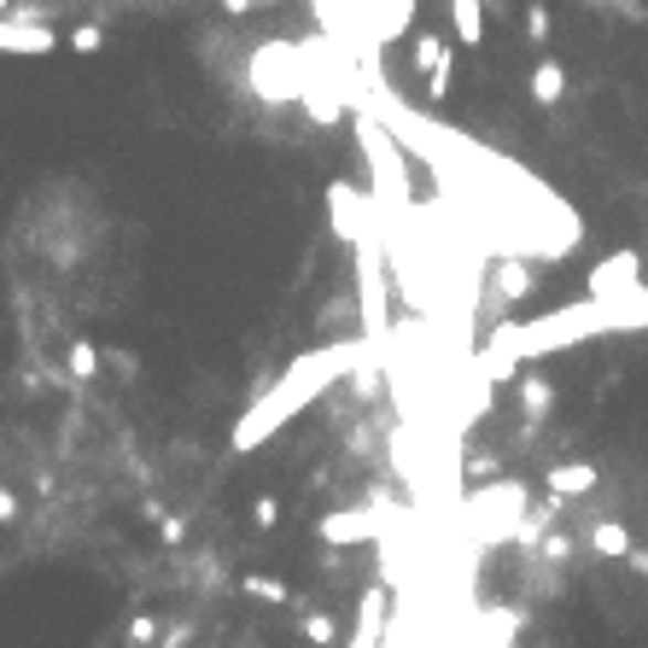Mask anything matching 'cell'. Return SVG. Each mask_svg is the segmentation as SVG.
Here are the masks:
<instances>
[{"label":"cell","mask_w":648,"mask_h":648,"mask_svg":"<svg viewBox=\"0 0 648 648\" xmlns=\"http://www.w3.org/2000/svg\"><path fill=\"white\" fill-rule=\"evenodd\" d=\"M637 328H648V280L637 293L584 298V304H566V310H550L538 321H502L491 333V346L474 357V369L497 386V380L520 374V362H532V357L584 346V339H602V333H637Z\"/></svg>","instance_id":"obj_1"},{"label":"cell","mask_w":648,"mask_h":648,"mask_svg":"<svg viewBox=\"0 0 648 648\" xmlns=\"http://www.w3.org/2000/svg\"><path fill=\"white\" fill-rule=\"evenodd\" d=\"M369 346H374V339H339V346L304 351V357L293 362V369L280 374L275 386L263 392V397L252 403L246 415L234 421V456H252V450H263V444H269L280 427H287L293 415H304V410H310V403H316L321 392H328L339 374H351L357 362L369 357Z\"/></svg>","instance_id":"obj_2"},{"label":"cell","mask_w":648,"mask_h":648,"mask_svg":"<svg viewBox=\"0 0 648 648\" xmlns=\"http://www.w3.org/2000/svg\"><path fill=\"white\" fill-rule=\"evenodd\" d=\"M357 140H362V158H369V170H374L380 211H386V216H403V211H410V164H403L397 135L380 124L369 106H362V111H357Z\"/></svg>","instance_id":"obj_3"},{"label":"cell","mask_w":648,"mask_h":648,"mask_svg":"<svg viewBox=\"0 0 648 648\" xmlns=\"http://www.w3.org/2000/svg\"><path fill=\"white\" fill-rule=\"evenodd\" d=\"M304 71H310V42H257L246 59V83L257 99L269 106H287L304 88Z\"/></svg>","instance_id":"obj_4"},{"label":"cell","mask_w":648,"mask_h":648,"mask_svg":"<svg viewBox=\"0 0 648 648\" xmlns=\"http://www.w3.org/2000/svg\"><path fill=\"white\" fill-rule=\"evenodd\" d=\"M525 514V491L520 485H491V491H479L468 497V532L474 538H514V525Z\"/></svg>","instance_id":"obj_5"},{"label":"cell","mask_w":648,"mask_h":648,"mask_svg":"<svg viewBox=\"0 0 648 648\" xmlns=\"http://www.w3.org/2000/svg\"><path fill=\"white\" fill-rule=\"evenodd\" d=\"M298 106H304V117H310L316 129H333L339 117H346V99H339V83H333V76L316 65V42H310V71H304Z\"/></svg>","instance_id":"obj_6"},{"label":"cell","mask_w":648,"mask_h":648,"mask_svg":"<svg viewBox=\"0 0 648 648\" xmlns=\"http://www.w3.org/2000/svg\"><path fill=\"white\" fill-rule=\"evenodd\" d=\"M328 216H333V234L346 246H362V234L374 229V199H362L351 181H333L328 188Z\"/></svg>","instance_id":"obj_7"},{"label":"cell","mask_w":648,"mask_h":648,"mask_svg":"<svg viewBox=\"0 0 648 648\" xmlns=\"http://www.w3.org/2000/svg\"><path fill=\"white\" fill-rule=\"evenodd\" d=\"M59 47V35L47 18H0V53H12V59H42Z\"/></svg>","instance_id":"obj_8"},{"label":"cell","mask_w":648,"mask_h":648,"mask_svg":"<svg viewBox=\"0 0 648 648\" xmlns=\"http://www.w3.org/2000/svg\"><path fill=\"white\" fill-rule=\"evenodd\" d=\"M642 287V252H614L591 269V298H619Z\"/></svg>","instance_id":"obj_9"},{"label":"cell","mask_w":648,"mask_h":648,"mask_svg":"<svg viewBox=\"0 0 648 648\" xmlns=\"http://www.w3.org/2000/svg\"><path fill=\"white\" fill-rule=\"evenodd\" d=\"M386 525H392L386 509H346V514L321 520V538H328V543H369V538L386 532Z\"/></svg>","instance_id":"obj_10"},{"label":"cell","mask_w":648,"mask_h":648,"mask_svg":"<svg viewBox=\"0 0 648 648\" xmlns=\"http://www.w3.org/2000/svg\"><path fill=\"white\" fill-rule=\"evenodd\" d=\"M491 280H497V293H502V298H525V293L538 287V280H532V263H525L520 252L497 257V263H491Z\"/></svg>","instance_id":"obj_11"},{"label":"cell","mask_w":648,"mask_h":648,"mask_svg":"<svg viewBox=\"0 0 648 648\" xmlns=\"http://www.w3.org/2000/svg\"><path fill=\"white\" fill-rule=\"evenodd\" d=\"M410 18H415V0H374L369 35H374V42H397V35L410 30Z\"/></svg>","instance_id":"obj_12"},{"label":"cell","mask_w":648,"mask_h":648,"mask_svg":"<svg viewBox=\"0 0 648 648\" xmlns=\"http://www.w3.org/2000/svg\"><path fill=\"white\" fill-rule=\"evenodd\" d=\"M450 30L461 47H485V0H450Z\"/></svg>","instance_id":"obj_13"},{"label":"cell","mask_w":648,"mask_h":648,"mask_svg":"<svg viewBox=\"0 0 648 648\" xmlns=\"http://www.w3.org/2000/svg\"><path fill=\"white\" fill-rule=\"evenodd\" d=\"M532 99L538 106H561L566 99V65L561 59H538L532 65Z\"/></svg>","instance_id":"obj_14"},{"label":"cell","mask_w":648,"mask_h":648,"mask_svg":"<svg viewBox=\"0 0 648 648\" xmlns=\"http://www.w3.org/2000/svg\"><path fill=\"white\" fill-rule=\"evenodd\" d=\"M596 468L591 461H561V468H550V491L555 497H584V491H596Z\"/></svg>","instance_id":"obj_15"},{"label":"cell","mask_w":648,"mask_h":648,"mask_svg":"<svg viewBox=\"0 0 648 648\" xmlns=\"http://www.w3.org/2000/svg\"><path fill=\"white\" fill-rule=\"evenodd\" d=\"M591 550H596L602 561H625V555H631V532H625L619 520H596V532H591Z\"/></svg>","instance_id":"obj_16"},{"label":"cell","mask_w":648,"mask_h":648,"mask_svg":"<svg viewBox=\"0 0 648 648\" xmlns=\"http://www.w3.org/2000/svg\"><path fill=\"white\" fill-rule=\"evenodd\" d=\"M444 59H450V47H444V42H438L433 30H421L415 42H410V65H415L421 76H433V71L444 65Z\"/></svg>","instance_id":"obj_17"},{"label":"cell","mask_w":648,"mask_h":648,"mask_svg":"<svg viewBox=\"0 0 648 648\" xmlns=\"http://www.w3.org/2000/svg\"><path fill=\"white\" fill-rule=\"evenodd\" d=\"M520 403H525V421H543V415H550V403H555L550 380H543V374H525V380H520Z\"/></svg>","instance_id":"obj_18"},{"label":"cell","mask_w":648,"mask_h":648,"mask_svg":"<svg viewBox=\"0 0 648 648\" xmlns=\"http://www.w3.org/2000/svg\"><path fill=\"white\" fill-rule=\"evenodd\" d=\"M99 374V351L88 346V339H76L71 346V380H94Z\"/></svg>","instance_id":"obj_19"},{"label":"cell","mask_w":648,"mask_h":648,"mask_svg":"<svg viewBox=\"0 0 648 648\" xmlns=\"http://www.w3.org/2000/svg\"><path fill=\"white\" fill-rule=\"evenodd\" d=\"M99 47H106V30H99V24H76V30H71V53L94 59Z\"/></svg>","instance_id":"obj_20"},{"label":"cell","mask_w":648,"mask_h":648,"mask_svg":"<svg viewBox=\"0 0 648 648\" xmlns=\"http://www.w3.org/2000/svg\"><path fill=\"white\" fill-rule=\"evenodd\" d=\"M525 35H532L538 47L550 42V7H543V0H532V7H525Z\"/></svg>","instance_id":"obj_21"},{"label":"cell","mask_w":648,"mask_h":648,"mask_svg":"<svg viewBox=\"0 0 648 648\" xmlns=\"http://www.w3.org/2000/svg\"><path fill=\"white\" fill-rule=\"evenodd\" d=\"M304 637H310V642H321V648H328V642L339 637V625H333L328 614H310V619H304Z\"/></svg>","instance_id":"obj_22"},{"label":"cell","mask_w":648,"mask_h":648,"mask_svg":"<svg viewBox=\"0 0 648 648\" xmlns=\"http://www.w3.org/2000/svg\"><path fill=\"white\" fill-rule=\"evenodd\" d=\"M450 71H456V59H444V65L427 76V99L438 106V99H450Z\"/></svg>","instance_id":"obj_23"},{"label":"cell","mask_w":648,"mask_h":648,"mask_svg":"<svg viewBox=\"0 0 648 648\" xmlns=\"http://www.w3.org/2000/svg\"><path fill=\"white\" fill-rule=\"evenodd\" d=\"M246 591L263 602H287V584H275V578H246Z\"/></svg>","instance_id":"obj_24"},{"label":"cell","mask_w":648,"mask_h":648,"mask_svg":"<svg viewBox=\"0 0 648 648\" xmlns=\"http://www.w3.org/2000/svg\"><path fill=\"white\" fill-rule=\"evenodd\" d=\"M566 555H573V538H566V532H555V538H543V561H566Z\"/></svg>","instance_id":"obj_25"},{"label":"cell","mask_w":648,"mask_h":648,"mask_svg":"<svg viewBox=\"0 0 648 648\" xmlns=\"http://www.w3.org/2000/svg\"><path fill=\"white\" fill-rule=\"evenodd\" d=\"M257 7H275V0H222V12H229V18H246Z\"/></svg>","instance_id":"obj_26"},{"label":"cell","mask_w":648,"mask_h":648,"mask_svg":"<svg viewBox=\"0 0 648 648\" xmlns=\"http://www.w3.org/2000/svg\"><path fill=\"white\" fill-rule=\"evenodd\" d=\"M152 631H158L152 619H135V625H129V642H135V648H147V642H152Z\"/></svg>","instance_id":"obj_27"},{"label":"cell","mask_w":648,"mask_h":648,"mask_svg":"<svg viewBox=\"0 0 648 648\" xmlns=\"http://www.w3.org/2000/svg\"><path fill=\"white\" fill-rule=\"evenodd\" d=\"M18 520V497L7 491V485H0V525H12Z\"/></svg>","instance_id":"obj_28"},{"label":"cell","mask_w":648,"mask_h":648,"mask_svg":"<svg viewBox=\"0 0 648 648\" xmlns=\"http://www.w3.org/2000/svg\"><path fill=\"white\" fill-rule=\"evenodd\" d=\"M596 7H614L619 18H642V7H637V0H596Z\"/></svg>","instance_id":"obj_29"},{"label":"cell","mask_w":648,"mask_h":648,"mask_svg":"<svg viewBox=\"0 0 648 648\" xmlns=\"http://www.w3.org/2000/svg\"><path fill=\"white\" fill-rule=\"evenodd\" d=\"M252 514H257V525H275V497H257Z\"/></svg>","instance_id":"obj_30"},{"label":"cell","mask_w":648,"mask_h":648,"mask_svg":"<svg viewBox=\"0 0 648 648\" xmlns=\"http://www.w3.org/2000/svg\"><path fill=\"white\" fill-rule=\"evenodd\" d=\"M625 561H631L637 578H648V550H637V543H631V555H625Z\"/></svg>","instance_id":"obj_31"},{"label":"cell","mask_w":648,"mask_h":648,"mask_svg":"<svg viewBox=\"0 0 648 648\" xmlns=\"http://www.w3.org/2000/svg\"><path fill=\"white\" fill-rule=\"evenodd\" d=\"M7 12H12V0H0V18H7Z\"/></svg>","instance_id":"obj_32"}]
</instances>
